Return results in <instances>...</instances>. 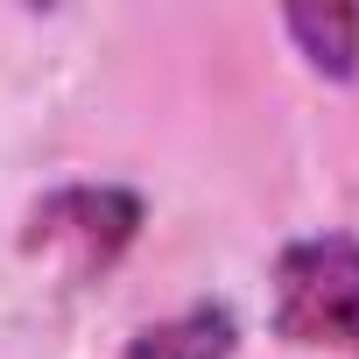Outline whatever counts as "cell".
<instances>
[{
    "instance_id": "obj_1",
    "label": "cell",
    "mask_w": 359,
    "mask_h": 359,
    "mask_svg": "<svg viewBox=\"0 0 359 359\" xmlns=\"http://www.w3.org/2000/svg\"><path fill=\"white\" fill-rule=\"evenodd\" d=\"M275 331L303 352L359 359V240L310 233L275 254Z\"/></svg>"
},
{
    "instance_id": "obj_3",
    "label": "cell",
    "mask_w": 359,
    "mask_h": 359,
    "mask_svg": "<svg viewBox=\"0 0 359 359\" xmlns=\"http://www.w3.org/2000/svg\"><path fill=\"white\" fill-rule=\"evenodd\" d=\"M233 345H240L233 310L226 303H191V310H176V317L134 331L120 359H233Z\"/></svg>"
},
{
    "instance_id": "obj_2",
    "label": "cell",
    "mask_w": 359,
    "mask_h": 359,
    "mask_svg": "<svg viewBox=\"0 0 359 359\" xmlns=\"http://www.w3.org/2000/svg\"><path fill=\"white\" fill-rule=\"evenodd\" d=\"M29 226H36L29 233L36 247H78V275H92L141 233V198L113 191V184H78V191L43 198Z\"/></svg>"
},
{
    "instance_id": "obj_4",
    "label": "cell",
    "mask_w": 359,
    "mask_h": 359,
    "mask_svg": "<svg viewBox=\"0 0 359 359\" xmlns=\"http://www.w3.org/2000/svg\"><path fill=\"white\" fill-rule=\"evenodd\" d=\"M282 36L303 50L310 71L324 78H359V8L345 0H324V8H282Z\"/></svg>"
}]
</instances>
